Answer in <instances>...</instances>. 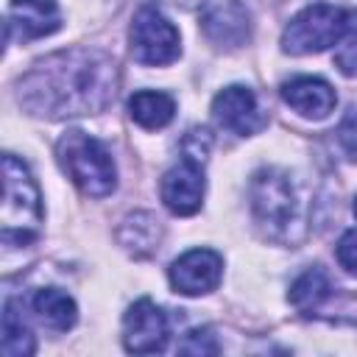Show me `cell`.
Returning a JSON list of instances; mask_svg holds the SVG:
<instances>
[{
	"label": "cell",
	"instance_id": "cell-19",
	"mask_svg": "<svg viewBox=\"0 0 357 357\" xmlns=\"http://www.w3.org/2000/svg\"><path fill=\"white\" fill-rule=\"evenodd\" d=\"M335 67L343 75H357V11H346V28L335 50Z\"/></svg>",
	"mask_w": 357,
	"mask_h": 357
},
{
	"label": "cell",
	"instance_id": "cell-13",
	"mask_svg": "<svg viewBox=\"0 0 357 357\" xmlns=\"http://www.w3.org/2000/svg\"><path fill=\"white\" fill-rule=\"evenodd\" d=\"M20 31V39L50 36L61 28V14L56 0H11L8 6V31Z\"/></svg>",
	"mask_w": 357,
	"mask_h": 357
},
{
	"label": "cell",
	"instance_id": "cell-4",
	"mask_svg": "<svg viewBox=\"0 0 357 357\" xmlns=\"http://www.w3.org/2000/svg\"><path fill=\"white\" fill-rule=\"evenodd\" d=\"M59 165L70 176V181L92 198H103L117 187V167L112 162V153L106 145L86 131H67L56 142Z\"/></svg>",
	"mask_w": 357,
	"mask_h": 357
},
{
	"label": "cell",
	"instance_id": "cell-3",
	"mask_svg": "<svg viewBox=\"0 0 357 357\" xmlns=\"http://www.w3.org/2000/svg\"><path fill=\"white\" fill-rule=\"evenodd\" d=\"M0 226L6 245H25L39 234L42 226V198L39 187L17 156H3V201H0Z\"/></svg>",
	"mask_w": 357,
	"mask_h": 357
},
{
	"label": "cell",
	"instance_id": "cell-17",
	"mask_svg": "<svg viewBox=\"0 0 357 357\" xmlns=\"http://www.w3.org/2000/svg\"><path fill=\"white\" fill-rule=\"evenodd\" d=\"M329 290H332L329 276L324 273V268L315 265V268H307V271L290 284L287 298H290V304H293L298 312L310 315V310H315V307L329 296Z\"/></svg>",
	"mask_w": 357,
	"mask_h": 357
},
{
	"label": "cell",
	"instance_id": "cell-6",
	"mask_svg": "<svg viewBox=\"0 0 357 357\" xmlns=\"http://www.w3.org/2000/svg\"><path fill=\"white\" fill-rule=\"evenodd\" d=\"M128 42H131L134 61H139L145 67L170 64V61L178 59V50H181L178 31L173 28V22L156 6H142L134 14Z\"/></svg>",
	"mask_w": 357,
	"mask_h": 357
},
{
	"label": "cell",
	"instance_id": "cell-5",
	"mask_svg": "<svg viewBox=\"0 0 357 357\" xmlns=\"http://www.w3.org/2000/svg\"><path fill=\"white\" fill-rule=\"evenodd\" d=\"M346 28V11L329 3H312L301 8L282 33V47L293 56L321 53L329 45H337Z\"/></svg>",
	"mask_w": 357,
	"mask_h": 357
},
{
	"label": "cell",
	"instance_id": "cell-20",
	"mask_svg": "<svg viewBox=\"0 0 357 357\" xmlns=\"http://www.w3.org/2000/svg\"><path fill=\"white\" fill-rule=\"evenodd\" d=\"M178 351L181 354H218L220 346H218V340H215V335L209 329H192L178 343Z\"/></svg>",
	"mask_w": 357,
	"mask_h": 357
},
{
	"label": "cell",
	"instance_id": "cell-22",
	"mask_svg": "<svg viewBox=\"0 0 357 357\" xmlns=\"http://www.w3.org/2000/svg\"><path fill=\"white\" fill-rule=\"evenodd\" d=\"M337 262L346 268V273L357 276V229L343 231V237L337 240Z\"/></svg>",
	"mask_w": 357,
	"mask_h": 357
},
{
	"label": "cell",
	"instance_id": "cell-9",
	"mask_svg": "<svg viewBox=\"0 0 357 357\" xmlns=\"http://www.w3.org/2000/svg\"><path fill=\"white\" fill-rule=\"evenodd\" d=\"M212 114H215L220 128H226L237 137H251L265 126L257 95L248 86H240V84H231V86H226L215 95Z\"/></svg>",
	"mask_w": 357,
	"mask_h": 357
},
{
	"label": "cell",
	"instance_id": "cell-24",
	"mask_svg": "<svg viewBox=\"0 0 357 357\" xmlns=\"http://www.w3.org/2000/svg\"><path fill=\"white\" fill-rule=\"evenodd\" d=\"M354 215H357V198H354Z\"/></svg>",
	"mask_w": 357,
	"mask_h": 357
},
{
	"label": "cell",
	"instance_id": "cell-15",
	"mask_svg": "<svg viewBox=\"0 0 357 357\" xmlns=\"http://www.w3.org/2000/svg\"><path fill=\"white\" fill-rule=\"evenodd\" d=\"M128 114H131V120L137 126H142L148 131H156V128H165L173 120L176 100L167 92L142 89V92H134L128 98Z\"/></svg>",
	"mask_w": 357,
	"mask_h": 357
},
{
	"label": "cell",
	"instance_id": "cell-10",
	"mask_svg": "<svg viewBox=\"0 0 357 357\" xmlns=\"http://www.w3.org/2000/svg\"><path fill=\"white\" fill-rule=\"evenodd\" d=\"M204 170L192 159H181L176 167H170L162 178V201L173 215H195L204 201Z\"/></svg>",
	"mask_w": 357,
	"mask_h": 357
},
{
	"label": "cell",
	"instance_id": "cell-18",
	"mask_svg": "<svg viewBox=\"0 0 357 357\" xmlns=\"http://www.w3.org/2000/svg\"><path fill=\"white\" fill-rule=\"evenodd\" d=\"M3 354L6 357L33 354V335H31L17 301H6V307H3Z\"/></svg>",
	"mask_w": 357,
	"mask_h": 357
},
{
	"label": "cell",
	"instance_id": "cell-21",
	"mask_svg": "<svg viewBox=\"0 0 357 357\" xmlns=\"http://www.w3.org/2000/svg\"><path fill=\"white\" fill-rule=\"evenodd\" d=\"M181 148H184V159H192V162L204 165L206 162V153L212 148V137H209L206 128H190L187 137H184V142H181Z\"/></svg>",
	"mask_w": 357,
	"mask_h": 357
},
{
	"label": "cell",
	"instance_id": "cell-2",
	"mask_svg": "<svg viewBox=\"0 0 357 357\" xmlns=\"http://www.w3.org/2000/svg\"><path fill=\"white\" fill-rule=\"evenodd\" d=\"M251 209L254 220L265 231L268 240L296 245L307 226H304V198L298 184L287 170L262 167L251 178Z\"/></svg>",
	"mask_w": 357,
	"mask_h": 357
},
{
	"label": "cell",
	"instance_id": "cell-16",
	"mask_svg": "<svg viewBox=\"0 0 357 357\" xmlns=\"http://www.w3.org/2000/svg\"><path fill=\"white\" fill-rule=\"evenodd\" d=\"M117 240L120 245H126L134 257H148L159 248L162 240V226L151 212H134L123 220V226L117 229Z\"/></svg>",
	"mask_w": 357,
	"mask_h": 357
},
{
	"label": "cell",
	"instance_id": "cell-8",
	"mask_svg": "<svg viewBox=\"0 0 357 357\" xmlns=\"http://www.w3.org/2000/svg\"><path fill=\"white\" fill-rule=\"evenodd\" d=\"M223 259L209 248H192L170 265V284L181 296H204L220 284Z\"/></svg>",
	"mask_w": 357,
	"mask_h": 357
},
{
	"label": "cell",
	"instance_id": "cell-11",
	"mask_svg": "<svg viewBox=\"0 0 357 357\" xmlns=\"http://www.w3.org/2000/svg\"><path fill=\"white\" fill-rule=\"evenodd\" d=\"M201 28L206 33L209 42H215L218 47H240L248 42L251 36V17L245 11L243 3L237 0H220L215 6H209L201 17Z\"/></svg>",
	"mask_w": 357,
	"mask_h": 357
},
{
	"label": "cell",
	"instance_id": "cell-7",
	"mask_svg": "<svg viewBox=\"0 0 357 357\" xmlns=\"http://www.w3.org/2000/svg\"><path fill=\"white\" fill-rule=\"evenodd\" d=\"M167 335H170L167 315L151 298H139L128 307L123 318V343L128 351L134 354L162 351L167 343Z\"/></svg>",
	"mask_w": 357,
	"mask_h": 357
},
{
	"label": "cell",
	"instance_id": "cell-1",
	"mask_svg": "<svg viewBox=\"0 0 357 357\" xmlns=\"http://www.w3.org/2000/svg\"><path fill=\"white\" fill-rule=\"evenodd\" d=\"M117 64L95 47H67L36 61L20 81V103L36 117H78L103 112L117 95Z\"/></svg>",
	"mask_w": 357,
	"mask_h": 357
},
{
	"label": "cell",
	"instance_id": "cell-12",
	"mask_svg": "<svg viewBox=\"0 0 357 357\" xmlns=\"http://www.w3.org/2000/svg\"><path fill=\"white\" fill-rule=\"evenodd\" d=\"M282 98L290 109H296L301 117L310 120H324L337 103L335 89L324 78H312V75H298L282 84Z\"/></svg>",
	"mask_w": 357,
	"mask_h": 357
},
{
	"label": "cell",
	"instance_id": "cell-14",
	"mask_svg": "<svg viewBox=\"0 0 357 357\" xmlns=\"http://www.w3.org/2000/svg\"><path fill=\"white\" fill-rule=\"evenodd\" d=\"M31 307H33V315L39 318V324L47 326L50 332H67V329H73V324L78 318L75 301L64 290H59V287L36 290Z\"/></svg>",
	"mask_w": 357,
	"mask_h": 357
},
{
	"label": "cell",
	"instance_id": "cell-23",
	"mask_svg": "<svg viewBox=\"0 0 357 357\" xmlns=\"http://www.w3.org/2000/svg\"><path fill=\"white\" fill-rule=\"evenodd\" d=\"M340 139H343V145L349 148V153L357 156V120H354V117H349V120L343 123V128H340Z\"/></svg>",
	"mask_w": 357,
	"mask_h": 357
}]
</instances>
